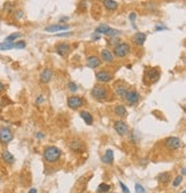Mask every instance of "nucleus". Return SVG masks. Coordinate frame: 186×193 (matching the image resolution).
Returning <instances> with one entry per match:
<instances>
[{"label":"nucleus","mask_w":186,"mask_h":193,"mask_svg":"<svg viewBox=\"0 0 186 193\" xmlns=\"http://www.w3.org/2000/svg\"><path fill=\"white\" fill-rule=\"evenodd\" d=\"M29 193H37V188H31V190H30V191H29Z\"/></svg>","instance_id":"42"},{"label":"nucleus","mask_w":186,"mask_h":193,"mask_svg":"<svg viewBox=\"0 0 186 193\" xmlns=\"http://www.w3.org/2000/svg\"><path fill=\"white\" fill-rule=\"evenodd\" d=\"M123 98L130 105H135V104H137L138 101H139V93H138L137 91H133V90H128Z\"/></svg>","instance_id":"8"},{"label":"nucleus","mask_w":186,"mask_h":193,"mask_svg":"<svg viewBox=\"0 0 186 193\" xmlns=\"http://www.w3.org/2000/svg\"><path fill=\"white\" fill-rule=\"evenodd\" d=\"M181 193H186V191H183V192H181Z\"/></svg>","instance_id":"45"},{"label":"nucleus","mask_w":186,"mask_h":193,"mask_svg":"<svg viewBox=\"0 0 186 193\" xmlns=\"http://www.w3.org/2000/svg\"><path fill=\"white\" fill-rule=\"evenodd\" d=\"M101 160L104 163H107V165H113L114 163V152L111 149H107L105 155L101 158Z\"/></svg>","instance_id":"16"},{"label":"nucleus","mask_w":186,"mask_h":193,"mask_svg":"<svg viewBox=\"0 0 186 193\" xmlns=\"http://www.w3.org/2000/svg\"><path fill=\"white\" fill-rule=\"evenodd\" d=\"M101 59L107 63H111L114 61V55L109 50H102L101 51Z\"/></svg>","instance_id":"17"},{"label":"nucleus","mask_w":186,"mask_h":193,"mask_svg":"<svg viewBox=\"0 0 186 193\" xmlns=\"http://www.w3.org/2000/svg\"><path fill=\"white\" fill-rule=\"evenodd\" d=\"M69 25L68 24H53L49 27L45 28L46 32H56V31H61V30H68Z\"/></svg>","instance_id":"10"},{"label":"nucleus","mask_w":186,"mask_h":193,"mask_svg":"<svg viewBox=\"0 0 186 193\" xmlns=\"http://www.w3.org/2000/svg\"><path fill=\"white\" fill-rule=\"evenodd\" d=\"M91 95H92L94 99L97 100H104L107 98L108 95V91L107 88L102 86V85H95L91 91Z\"/></svg>","instance_id":"3"},{"label":"nucleus","mask_w":186,"mask_h":193,"mask_svg":"<svg viewBox=\"0 0 186 193\" xmlns=\"http://www.w3.org/2000/svg\"><path fill=\"white\" fill-rule=\"evenodd\" d=\"M104 6L108 11H115L118 7V4L114 0H104Z\"/></svg>","instance_id":"22"},{"label":"nucleus","mask_w":186,"mask_h":193,"mask_svg":"<svg viewBox=\"0 0 186 193\" xmlns=\"http://www.w3.org/2000/svg\"><path fill=\"white\" fill-rule=\"evenodd\" d=\"M92 38H93V40H99V39H100V35L97 32H94L92 36Z\"/></svg>","instance_id":"39"},{"label":"nucleus","mask_w":186,"mask_h":193,"mask_svg":"<svg viewBox=\"0 0 186 193\" xmlns=\"http://www.w3.org/2000/svg\"><path fill=\"white\" fill-rule=\"evenodd\" d=\"M181 182H183V176H181V175H178V176H177L175 179H174V182H172L174 188H178V186H179V185L181 184Z\"/></svg>","instance_id":"29"},{"label":"nucleus","mask_w":186,"mask_h":193,"mask_svg":"<svg viewBox=\"0 0 186 193\" xmlns=\"http://www.w3.org/2000/svg\"><path fill=\"white\" fill-rule=\"evenodd\" d=\"M55 51H56V53L59 55H61V56H66V55L69 53V51H70V46L68 44H66V43H62V44H59L56 46Z\"/></svg>","instance_id":"12"},{"label":"nucleus","mask_w":186,"mask_h":193,"mask_svg":"<svg viewBox=\"0 0 186 193\" xmlns=\"http://www.w3.org/2000/svg\"><path fill=\"white\" fill-rule=\"evenodd\" d=\"M101 65V60L99 59L98 56H95V55H91V56H88V61H86V66L88 68H97Z\"/></svg>","instance_id":"13"},{"label":"nucleus","mask_w":186,"mask_h":193,"mask_svg":"<svg viewBox=\"0 0 186 193\" xmlns=\"http://www.w3.org/2000/svg\"><path fill=\"white\" fill-rule=\"evenodd\" d=\"M110 190V185L107 183H101L98 186V193H107Z\"/></svg>","instance_id":"26"},{"label":"nucleus","mask_w":186,"mask_h":193,"mask_svg":"<svg viewBox=\"0 0 186 193\" xmlns=\"http://www.w3.org/2000/svg\"><path fill=\"white\" fill-rule=\"evenodd\" d=\"M68 36H71V32H66V33H58L56 37H68Z\"/></svg>","instance_id":"38"},{"label":"nucleus","mask_w":186,"mask_h":193,"mask_svg":"<svg viewBox=\"0 0 186 193\" xmlns=\"http://www.w3.org/2000/svg\"><path fill=\"white\" fill-rule=\"evenodd\" d=\"M129 18H130L131 22H135V20L137 18V14H136V13H131V14L129 15Z\"/></svg>","instance_id":"37"},{"label":"nucleus","mask_w":186,"mask_h":193,"mask_svg":"<svg viewBox=\"0 0 186 193\" xmlns=\"http://www.w3.org/2000/svg\"><path fill=\"white\" fill-rule=\"evenodd\" d=\"M160 78V72L156 69V68H151V69H147L146 72H145V77H144V81L146 84H153V83H156Z\"/></svg>","instance_id":"2"},{"label":"nucleus","mask_w":186,"mask_h":193,"mask_svg":"<svg viewBox=\"0 0 186 193\" xmlns=\"http://www.w3.org/2000/svg\"><path fill=\"white\" fill-rule=\"evenodd\" d=\"M0 182H1V178H0Z\"/></svg>","instance_id":"46"},{"label":"nucleus","mask_w":186,"mask_h":193,"mask_svg":"<svg viewBox=\"0 0 186 193\" xmlns=\"http://www.w3.org/2000/svg\"><path fill=\"white\" fill-rule=\"evenodd\" d=\"M53 77V72H52V69H49V68H46L45 70H43V72L40 74V81L43 83H48L51 79Z\"/></svg>","instance_id":"15"},{"label":"nucleus","mask_w":186,"mask_h":193,"mask_svg":"<svg viewBox=\"0 0 186 193\" xmlns=\"http://www.w3.org/2000/svg\"><path fill=\"white\" fill-rule=\"evenodd\" d=\"M120 30H116V29H113V28L108 27V29L106 30V32H105V35L106 36H109V37H116L117 35H120Z\"/></svg>","instance_id":"27"},{"label":"nucleus","mask_w":186,"mask_h":193,"mask_svg":"<svg viewBox=\"0 0 186 193\" xmlns=\"http://www.w3.org/2000/svg\"><path fill=\"white\" fill-rule=\"evenodd\" d=\"M183 140L178 137H169L165 140V146L170 151H176V149H179L183 147Z\"/></svg>","instance_id":"4"},{"label":"nucleus","mask_w":186,"mask_h":193,"mask_svg":"<svg viewBox=\"0 0 186 193\" xmlns=\"http://www.w3.org/2000/svg\"><path fill=\"white\" fill-rule=\"evenodd\" d=\"M24 47H25V42H24V40H20V42L14 43V48L21 50V48H24Z\"/></svg>","instance_id":"32"},{"label":"nucleus","mask_w":186,"mask_h":193,"mask_svg":"<svg viewBox=\"0 0 186 193\" xmlns=\"http://www.w3.org/2000/svg\"><path fill=\"white\" fill-rule=\"evenodd\" d=\"M185 168H183V169H181V174H183V176H184V175H185Z\"/></svg>","instance_id":"44"},{"label":"nucleus","mask_w":186,"mask_h":193,"mask_svg":"<svg viewBox=\"0 0 186 193\" xmlns=\"http://www.w3.org/2000/svg\"><path fill=\"white\" fill-rule=\"evenodd\" d=\"M81 117H82L84 122L88 124V125H92L93 124V116L91 115V113L88 110H83L81 111Z\"/></svg>","instance_id":"19"},{"label":"nucleus","mask_w":186,"mask_h":193,"mask_svg":"<svg viewBox=\"0 0 186 193\" xmlns=\"http://www.w3.org/2000/svg\"><path fill=\"white\" fill-rule=\"evenodd\" d=\"M4 90H5V85H4V84H2V83L0 82V93H1V92H2V91H4Z\"/></svg>","instance_id":"41"},{"label":"nucleus","mask_w":186,"mask_h":193,"mask_svg":"<svg viewBox=\"0 0 186 193\" xmlns=\"http://www.w3.org/2000/svg\"><path fill=\"white\" fill-rule=\"evenodd\" d=\"M83 105H84V99L79 95H74V97H70L68 99V106L71 109H78Z\"/></svg>","instance_id":"7"},{"label":"nucleus","mask_w":186,"mask_h":193,"mask_svg":"<svg viewBox=\"0 0 186 193\" xmlns=\"http://www.w3.org/2000/svg\"><path fill=\"white\" fill-rule=\"evenodd\" d=\"M120 186H121V188H122V191H123V193H130V190L128 188V186H126L124 183L120 182Z\"/></svg>","instance_id":"34"},{"label":"nucleus","mask_w":186,"mask_h":193,"mask_svg":"<svg viewBox=\"0 0 186 193\" xmlns=\"http://www.w3.org/2000/svg\"><path fill=\"white\" fill-rule=\"evenodd\" d=\"M115 114L120 117H125L128 115V111H126V108L123 105H117L115 107Z\"/></svg>","instance_id":"23"},{"label":"nucleus","mask_w":186,"mask_h":193,"mask_svg":"<svg viewBox=\"0 0 186 193\" xmlns=\"http://www.w3.org/2000/svg\"><path fill=\"white\" fill-rule=\"evenodd\" d=\"M108 29V25H105V24H101V25H99L97 29H95V32L97 33H105L106 32V30Z\"/></svg>","instance_id":"31"},{"label":"nucleus","mask_w":186,"mask_h":193,"mask_svg":"<svg viewBox=\"0 0 186 193\" xmlns=\"http://www.w3.org/2000/svg\"><path fill=\"white\" fill-rule=\"evenodd\" d=\"M36 137L38 138V139H43V138L45 137V135L44 133H42V132H38L37 135H36Z\"/></svg>","instance_id":"40"},{"label":"nucleus","mask_w":186,"mask_h":193,"mask_svg":"<svg viewBox=\"0 0 186 193\" xmlns=\"http://www.w3.org/2000/svg\"><path fill=\"white\" fill-rule=\"evenodd\" d=\"M118 42H120V39L118 38H116V37H111V38L109 39V42H108V43H109V44H111V45H117L118 44Z\"/></svg>","instance_id":"35"},{"label":"nucleus","mask_w":186,"mask_h":193,"mask_svg":"<svg viewBox=\"0 0 186 193\" xmlns=\"http://www.w3.org/2000/svg\"><path fill=\"white\" fill-rule=\"evenodd\" d=\"M44 101H45L44 95H39L38 98H37V100H36V104L39 105V104H42V102H44Z\"/></svg>","instance_id":"36"},{"label":"nucleus","mask_w":186,"mask_h":193,"mask_svg":"<svg viewBox=\"0 0 186 193\" xmlns=\"http://www.w3.org/2000/svg\"><path fill=\"white\" fill-rule=\"evenodd\" d=\"M135 191H136V193H146V190H145L144 186H142L141 184H139V183L136 184V186H135Z\"/></svg>","instance_id":"30"},{"label":"nucleus","mask_w":186,"mask_h":193,"mask_svg":"<svg viewBox=\"0 0 186 193\" xmlns=\"http://www.w3.org/2000/svg\"><path fill=\"white\" fill-rule=\"evenodd\" d=\"M61 155H62V152H61V149L59 147H56V146H48V147H46L44 151V159L46 162H48V163H55V162H58L59 159L61 158Z\"/></svg>","instance_id":"1"},{"label":"nucleus","mask_w":186,"mask_h":193,"mask_svg":"<svg viewBox=\"0 0 186 193\" xmlns=\"http://www.w3.org/2000/svg\"><path fill=\"white\" fill-rule=\"evenodd\" d=\"M69 147H70V149H72L74 152H78V151L83 147V144L81 140L74 139V140H71L70 144H69Z\"/></svg>","instance_id":"21"},{"label":"nucleus","mask_w":186,"mask_h":193,"mask_svg":"<svg viewBox=\"0 0 186 193\" xmlns=\"http://www.w3.org/2000/svg\"><path fill=\"white\" fill-rule=\"evenodd\" d=\"M158 178H159V181L161 183L165 184V183H168L170 179H171V174L168 172V171H165V172H161Z\"/></svg>","instance_id":"24"},{"label":"nucleus","mask_w":186,"mask_h":193,"mask_svg":"<svg viewBox=\"0 0 186 193\" xmlns=\"http://www.w3.org/2000/svg\"><path fill=\"white\" fill-rule=\"evenodd\" d=\"M115 92L117 95H120V97H124V94L126 93V91H128V88H126V85L124 84L123 82H118L115 84Z\"/></svg>","instance_id":"14"},{"label":"nucleus","mask_w":186,"mask_h":193,"mask_svg":"<svg viewBox=\"0 0 186 193\" xmlns=\"http://www.w3.org/2000/svg\"><path fill=\"white\" fill-rule=\"evenodd\" d=\"M114 129L116 130V132L120 136H125L129 132V127L126 125L125 122L123 121H116L114 123Z\"/></svg>","instance_id":"9"},{"label":"nucleus","mask_w":186,"mask_h":193,"mask_svg":"<svg viewBox=\"0 0 186 193\" xmlns=\"http://www.w3.org/2000/svg\"><path fill=\"white\" fill-rule=\"evenodd\" d=\"M146 40V33L144 32H137L133 36V42L138 45V46H142Z\"/></svg>","instance_id":"18"},{"label":"nucleus","mask_w":186,"mask_h":193,"mask_svg":"<svg viewBox=\"0 0 186 193\" xmlns=\"http://www.w3.org/2000/svg\"><path fill=\"white\" fill-rule=\"evenodd\" d=\"M130 53V45L126 44V43H121L117 44L114 47V54L117 58H124Z\"/></svg>","instance_id":"5"},{"label":"nucleus","mask_w":186,"mask_h":193,"mask_svg":"<svg viewBox=\"0 0 186 193\" xmlns=\"http://www.w3.org/2000/svg\"><path fill=\"white\" fill-rule=\"evenodd\" d=\"M1 158H2V160L5 161L6 163H8V165H13L14 163V156L12 155V153H9L8 151H4L2 152V154H1Z\"/></svg>","instance_id":"20"},{"label":"nucleus","mask_w":186,"mask_h":193,"mask_svg":"<svg viewBox=\"0 0 186 193\" xmlns=\"http://www.w3.org/2000/svg\"><path fill=\"white\" fill-rule=\"evenodd\" d=\"M68 88L70 90L71 92H76V91H77V85L74 82H69V84H68Z\"/></svg>","instance_id":"33"},{"label":"nucleus","mask_w":186,"mask_h":193,"mask_svg":"<svg viewBox=\"0 0 186 193\" xmlns=\"http://www.w3.org/2000/svg\"><path fill=\"white\" fill-rule=\"evenodd\" d=\"M14 139V135L9 128L2 127L0 128V143L8 144Z\"/></svg>","instance_id":"6"},{"label":"nucleus","mask_w":186,"mask_h":193,"mask_svg":"<svg viewBox=\"0 0 186 193\" xmlns=\"http://www.w3.org/2000/svg\"><path fill=\"white\" fill-rule=\"evenodd\" d=\"M20 37H21V33L14 32V33H12V35H9V36L5 39V42H14V40H16V39L20 38Z\"/></svg>","instance_id":"28"},{"label":"nucleus","mask_w":186,"mask_h":193,"mask_svg":"<svg viewBox=\"0 0 186 193\" xmlns=\"http://www.w3.org/2000/svg\"><path fill=\"white\" fill-rule=\"evenodd\" d=\"M95 77H97V79H98L99 82H101V83H108V82H110V81L113 79V76L110 75L109 72H97Z\"/></svg>","instance_id":"11"},{"label":"nucleus","mask_w":186,"mask_h":193,"mask_svg":"<svg viewBox=\"0 0 186 193\" xmlns=\"http://www.w3.org/2000/svg\"><path fill=\"white\" fill-rule=\"evenodd\" d=\"M165 29H167L165 27H156V30H158V31H159V30H165Z\"/></svg>","instance_id":"43"},{"label":"nucleus","mask_w":186,"mask_h":193,"mask_svg":"<svg viewBox=\"0 0 186 193\" xmlns=\"http://www.w3.org/2000/svg\"><path fill=\"white\" fill-rule=\"evenodd\" d=\"M14 48V43L13 42H4L0 44V51H8Z\"/></svg>","instance_id":"25"}]
</instances>
